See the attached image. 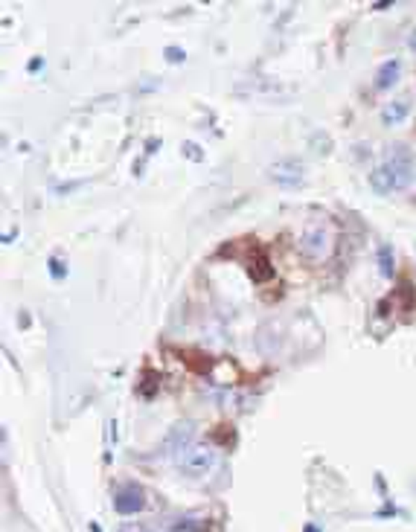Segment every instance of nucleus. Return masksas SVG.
Segmentation results:
<instances>
[{"mask_svg":"<svg viewBox=\"0 0 416 532\" xmlns=\"http://www.w3.org/2000/svg\"><path fill=\"white\" fill-rule=\"evenodd\" d=\"M204 526L196 524V517H181V521L175 524V532H201Z\"/></svg>","mask_w":416,"mask_h":532,"instance_id":"16","label":"nucleus"},{"mask_svg":"<svg viewBox=\"0 0 416 532\" xmlns=\"http://www.w3.org/2000/svg\"><path fill=\"white\" fill-rule=\"evenodd\" d=\"M381 166H384L387 172H390L396 189H401V187L410 184V178H413V155L408 151V146H393L390 158H387Z\"/></svg>","mask_w":416,"mask_h":532,"instance_id":"3","label":"nucleus"},{"mask_svg":"<svg viewBox=\"0 0 416 532\" xmlns=\"http://www.w3.org/2000/svg\"><path fill=\"white\" fill-rule=\"evenodd\" d=\"M413 247H416V242H413Z\"/></svg>","mask_w":416,"mask_h":532,"instance_id":"25","label":"nucleus"},{"mask_svg":"<svg viewBox=\"0 0 416 532\" xmlns=\"http://www.w3.org/2000/svg\"><path fill=\"white\" fill-rule=\"evenodd\" d=\"M158 387H160V381H158V375L151 372V370L143 375V381L137 384V390H140V396H143V399H151V396H155V393H158Z\"/></svg>","mask_w":416,"mask_h":532,"instance_id":"14","label":"nucleus"},{"mask_svg":"<svg viewBox=\"0 0 416 532\" xmlns=\"http://www.w3.org/2000/svg\"><path fill=\"white\" fill-rule=\"evenodd\" d=\"M370 187H372V192H379V195H387V192L396 189L393 178H390V172H387L384 166H379V169L370 172Z\"/></svg>","mask_w":416,"mask_h":532,"instance_id":"12","label":"nucleus"},{"mask_svg":"<svg viewBox=\"0 0 416 532\" xmlns=\"http://www.w3.org/2000/svg\"><path fill=\"white\" fill-rule=\"evenodd\" d=\"M410 50H416V30H413V35H410Z\"/></svg>","mask_w":416,"mask_h":532,"instance_id":"24","label":"nucleus"},{"mask_svg":"<svg viewBox=\"0 0 416 532\" xmlns=\"http://www.w3.org/2000/svg\"><path fill=\"white\" fill-rule=\"evenodd\" d=\"M393 303L401 312H413L416 309V285L410 279H399V288L393 291Z\"/></svg>","mask_w":416,"mask_h":532,"instance_id":"8","label":"nucleus"},{"mask_svg":"<svg viewBox=\"0 0 416 532\" xmlns=\"http://www.w3.org/2000/svg\"><path fill=\"white\" fill-rule=\"evenodd\" d=\"M181 361L187 363L192 372H198V375H207V372L213 370V363H216L210 355L198 352V349H184V352H181Z\"/></svg>","mask_w":416,"mask_h":532,"instance_id":"9","label":"nucleus"},{"mask_svg":"<svg viewBox=\"0 0 416 532\" xmlns=\"http://www.w3.org/2000/svg\"><path fill=\"white\" fill-rule=\"evenodd\" d=\"M393 3H390V0H381V3H372V9H376V12H381V9H390Z\"/></svg>","mask_w":416,"mask_h":532,"instance_id":"21","label":"nucleus"},{"mask_svg":"<svg viewBox=\"0 0 416 532\" xmlns=\"http://www.w3.org/2000/svg\"><path fill=\"white\" fill-rule=\"evenodd\" d=\"M399 73H401V61H399V59L384 61V64L379 67V73H376V91L393 88L396 82H399Z\"/></svg>","mask_w":416,"mask_h":532,"instance_id":"7","label":"nucleus"},{"mask_svg":"<svg viewBox=\"0 0 416 532\" xmlns=\"http://www.w3.org/2000/svg\"><path fill=\"white\" fill-rule=\"evenodd\" d=\"M143 506H146V492H143V486H137V483H122L117 492H114V509H117V515L129 517V515H137Z\"/></svg>","mask_w":416,"mask_h":532,"instance_id":"4","label":"nucleus"},{"mask_svg":"<svg viewBox=\"0 0 416 532\" xmlns=\"http://www.w3.org/2000/svg\"><path fill=\"white\" fill-rule=\"evenodd\" d=\"M184 155H187L189 160H204V155L198 151V146H196V143H184Z\"/></svg>","mask_w":416,"mask_h":532,"instance_id":"19","label":"nucleus"},{"mask_svg":"<svg viewBox=\"0 0 416 532\" xmlns=\"http://www.w3.org/2000/svg\"><path fill=\"white\" fill-rule=\"evenodd\" d=\"M213 439L221 442V445H233V442H236V433H233L230 425H225V430H213Z\"/></svg>","mask_w":416,"mask_h":532,"instance_id":"17","label":"nucleus"},{"mask_svg":"<svg viewBox=\"0 0 416 532\" xmlns=\"http://www.w3.org/2000/svg\"><path fill=\"white\" fill-rule=\"evenodd\" d=\"M379 271H381V276H387V279H390L393 271H396V265H393V247H390V245H381V247H379Z\"/></svg>","mask_w":416,"mask_h":532,"instance_id":"13","label":"nucleus"},{"mask_svg":"<svg viewBox=\"0 0 416 532\" xmlns=\"http://www.w3.org/2000/svg\"><path fill=\"white\" fill-rule=\"evenodd\" d=\"M303 532H321V529H317L314 524H306V526H303Z\"/></svg>","mask_w":416,"mask_h":532,"instance_id":"23","label":"nucleus"},{"mask_svg":"<svg viewBox=\"0 0 416 532\" xmlns=\"http://www.w3.org/2000/svg\"><path fill=\"white\" fill-rule=\"evenodd\" d=\"M271 178H274L280 187H300V184H303V163L294 160V158L276 160V163L271 166Z\"/></svg>","mask_w":416,"mask_h":532,"instance_id":"6","label":"nucleus"},{"mask_svg":"<svg viewBox=\"0 0 416 532\" xmlns=\"http://www.w3.org/2000/svg\"><path fill=\"white\" fill-rule=\"evenodd\" d=\"M410 114V99H396V102H387L381 108V122L384 125H399Z\"/></svg>","mask_w":416,"mask_h":532,"instance_id":"11","label":"nucleus"},{"mask_svg":"<svg viewBox=\"0 0 416 532\" xmlns=\"http://www.w3.org/2000/svg\"><path fill=\"white\" fill-rule=\"evenodd\" d=\"M245 259V268H247V276L254 279V283H271L274 279V265H271V259H268V254H265V247H259V245H254L251 250H247V256H242Z\"/></svg>","mask_w":416,"mask_h":532,"instance_id":"5","label":"nucleus"},{"mask_svg":"<svg viewBox=\"0 0 416 532\" xmlns=\"http://www.w3.org/2000/svg\"><path fill=\"white\" fill-rule=\"evenodd\" d=\"M50 274H53V279H64L67 276V265L59 256H50Z\"/></svg>","mask_w":416,"mask_h":532,"instance_id":"15","label":"nucleus"},{"mask_svg":"<svg viewBox=\"0 0 416 532\" xmlns=\"http://www.w3.org/2000/svg\"><path fill=\"white\" fill-rule=\"evenodd\" d=\"M120 532H151V529H146L140 524H126V526H120Z\"/></svg>","mask_w":416,"mask_h":532,"instance_id":"20","label":"nucleus"},{"mask_svg":"<svg viewBox=\"0 0 416 532\" xmlns=\"http://www.w3.org/2000/svg\"><path fill=\"white\" fill-rule=\"evenodd\" d=\"M30 70H32V73H35V70H41V59H32V61H30Z\"/></svg>","mask_w":416,"mask_h":532,"instance_id":"22","label":"nucleus"},{"mask_svg":"<svg viewBox=\"0 0 416 532\" xmlns=\"http://www.w3.org/2000/svg\"><path fill=\"white\" fill-rule=\"evenodd\" d=\"M192 437H196V430H192L189 422L175 425V430L169 433V439H166V448H169L172 454H178V451H184L187 445H192Z\"/></svg>","mask_w":416,"mask_h":532,"instance_id":"10","label":"nucleus"},{"mask_svg":"<svg viewBox=\"0 0 416 532\" xmlns=\"http://www.w3.org/2000/svg\"><path fill=\"white\" fill-rule=\"evenodd\" d=\"M163 55H166V61H169V64H181V61L187 59V53H184L181 47H166Z\"/></svg>","mask_w":416,"mask_h":532,"instance_id":"18","label":"nucleus"},{"mask_svg":"<svg viewBox=\"0 0 416 532\" xmlns=\"http://www.w3.org/2000/svg\"><path fill=\"white\" fill-rule=\"evenodd\" d=\"M297 250L303 259L309 262H323L332 250V233L326 230V224H309L306 230H303L300 242H297Z\"/></svg>","mask_w":416,"mask_h":532,"instance_id":"2","label":"nucleus"},{"mask_svg":"<svg viewBox=\"0 0 416 532\" xmlns=\"http://www.w3.org/2000/svg\"><path fill=\"white\" fill-rule=\"evenodd\" d=\"M175 463H178V471L187 474V477H204L216 463V451L210 445L192 442V445L184 448V451L175 454Z\"/></svg>","mask_w":416,"mask_h":532,"instance_id":"1","label":"nucleus"}]
</instances>
